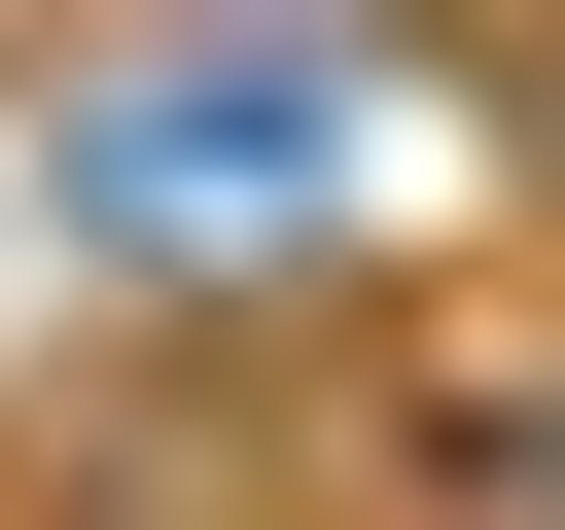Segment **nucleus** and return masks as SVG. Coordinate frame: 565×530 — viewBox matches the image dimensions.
Segmentation results:
<instances>
[{
	"label": "nucleus",
	"instance_id": "f257e3e1",
	"mask_svg": "<svg viewBox=\"0 0 565 530\" xmlns=\"http://www.w3.org/2000/svg\"><path fill=\"white\" fill-rule=\"evenodd\" d=\"M318 141H353V71H141L106 106V212L141 247H247V212H318Z\"/></svg>",
	"mask_w": 565,
	"mask_h": 530
},
{
	"label": "nucleus",
	"instance_id": "f03ea898",
	"mask_svg": "<svg viewBox=\"0 0 565 530\" xmlns=\"http://www.w3.org/2000/svg\"><path fill=\"white\" fill-rule=\"evenodd\" d=\"M459 530H565V389H459Z\"/></svg>",
	"mask_w": 565,
	"mask_h": 530
}]
</instances>
